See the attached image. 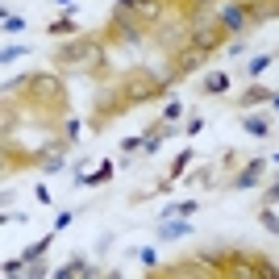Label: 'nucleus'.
Here are the masks:
<instances>
[{
  "label": "nucleus",
  "instance_id": "obj_1",
  "mask_svg": "<svg viewBox=\"0 0 279 279\" xmlns=\"http://www.w3.org/2000/svg\"><path fill=\"white\" fill-rule=\"evenodd\" d=\"M221 21H225L229 29H242V25H246V17H242V8H221Z\"/></svg>",
  "mask_w": 279,
  "mask_h": 279
},
{
  "label": "nucleus",
  "instance_id": "obj_2",
  "mask_svg": "<svg viewBox=\"0 0 279 279\" xmlns=\"http://www.w3.org/2000/svg\"><path fill=\"white\" fill-rule=\"evenodd\" d=\"M179 234H188V221H167L158 229V238H179Z\"/></svg>",
  "mask_w": 279,
  "mask_h": 279
},
{
  "label": "nucleus",
  "instance_id": "obj_3",
  "mask_svg": "<svg viewBox=\"0 0 279 279\" xmlns=\"http://www.w3.org/2000/svg\"><path fill=\"white\" fill-rule=\"evenodd\" d=\"M254 179H259V167H246V171H242V175H238V188H250Z\"/></svg>",
  "mask_w": 279,
  "mask_h": 279
},
{
  "label": "nucleus",
  "instance_id": "obj_4",
  "mask_svg": "<svg viewBox=\"0 0 279 279\" xmlns=\"http://www.w3.org/2000/svg\"><path fill=\"white\" fill-rule=\"evenodd\" d=\"M246 130H250L254 138H267V134H271V130H267V121H259V117H254V121H246Z\"/></svg>",
  "mask_w": 279,
  "mask_h": 279
},
{
  "label": "nucleus",
  "instance_id": "obj_5",
  "mask_svg": "<svg viewBox=\"0 0 279 279\" xmlns=\"http://www.w3.org/2000/svg\"><path fill=\"white\" fill-rule=\"evenodd\" d=\"M225 88H229L225 75H208V92H225Z\"/></svg>",
  "mask_w": 279,
  "mask_h": 279
},
{
  "label": "nucleus",
  "instance_id": "obj_6",
  "mask_svg": "<svg viewBox=\"0 0 279 279\" xmlns=\"http://www.w3.org/2000/svg\"><path fill=\"white\" fill-rule=\"evenodd\" d=\"M267 63H271L267 54H263V59H250V75H263V71H267Z\"/></svg>",
  "mask_w": 279,
  "mask_h": 279
},
{
  "label": "nucleus",
  "instance_id": "obj_7",
  "mask_svg": "<svg viewBox=\"0 0 279 279\" xmlns=\"http://www.w3.org/2000/svg\"><path fill=\"white\" fill-rule=\"evenodd\" d=\"M4 29H8V33H17V29H25V21H21V17H8V21H4Z\"/></svg>",
  "mask_w": 279,
  "mask_h": 279
},
{
  "label": "nucleus",
  "instance_id": "obj_8",
  "mask_svg": "<svg viewBox=\"0 0 279 279\" xmlns=\"http://www.w3.org/2000/svg\"><path fill=\"white\" fill-rule=\"evenodd\" d=\"M275 162H279V158H275Z\"/></svg>",
  "mask_w": 279,
  "mask_h": 279
}]
</instances>
